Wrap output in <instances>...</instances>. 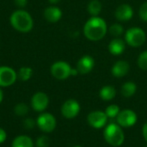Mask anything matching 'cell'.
Here are the masks:
<instances>
[{
  "instance_id": "obj_21",
  "label": "cell",
  "mask_w": 147,
  "mask_h": 147,
  "mask_svg": "<svg viewBox=\"0 0 147 147\" xmlns=\"http://www.w3.org/2000/svg\"><path fill=\"white\" fill-rule=\"evenodd\" d=\"M32 75H33V69L29 67H22L17 73V77L22 81H28L32 77Z\"/></svg>"
},
{
  "instance_id": "obj_27",
  "label": "cell",
  "mask_w": 147,
  "mask_h": 147,
  "mask_svg": "<svg viewBox=\"0 0 147 147\" xmlns=\"http://www.w3.org/2000/svg\"><path fill=\"white\" fill-rule=\"evenodd\" d=\"M139 15L141 20H143L144 22H147V2L144 3L140 6L139 10Z\"/></svg>"
},
{
  "instance_id": "obj_14",
  "label": "cell",
  "mask_w": 147,
  "mask_h": 147,
  "mask_svg": "<svg viewBox=\"0 0 147 147\" xmlns=\"http://www.w3.org/2000/svg\"><path fill=\"white\" fill-rule=\"evenodd\" d=\"M129 70H130V66H129L127 62H126V61H118L112 67L111 72H112V75L115 77L122 78L126 75H127Z\"/></svg>"
},
{
  "instance_id": "obj_24",
  "label": "cell",
  "mask_w": 147,
  "mask_h": 147,
  "mask_svg": "<svg viewBox=\"0 0 147 147\" xmlns=\"http://www.w3.org/2000/svg\"><path fill=\"white\" fill-rule=\"evenodd\" d=\"M119 113H120V107L117 105H110L105 110V113H106L107 117L110 118V119L116 118L117 115L119 114Z\"/></svg>"
},
{
  "instance_id": "obj_23",
  "label": "cell",
  "mask_w": 147,
  "mask_h": 147,
  "mask_svg": "<svg viewBox=\"0 0 147 147\" xmlns=\"http://www.w3.org/2000/svg\"><path fill=\"white\" fill-rule=\"evenodd\" d=\"M109 31L110 35L113 36L114 37H120L123 34L124 29H123L122 25H121L120 23H115L109 27Z\"/></svg>"
},
{
  "instance_id": "obj_16",
  "label": "cell",
  "mask_w": 147,
  "mask_h": 147,
  "mask_svg": "<svg viewBox=\"0 0 147 147\" xmlns=\"http://www.w3.org/2000/svg\"><path fill=\"white\" fill-rule=\"evenodd\" d=\"M125 48H126L125 42L119 37H115L109 44V50L114 55H121L124 52Z\"/></svg>"
},
{
  "instance_id": "obj_33",
  "label": "cell",
  "mask_w": 147,
  "mask_h": 147,
  "mask_svg": "<svg viewBox=\"0 0 147 147\" xmlns=\"http://www.w3.org/2000/svg\"><path fill=\"white\" fill-rule=\"evenodd\" d=\"M48 1H49V3H52V4H56V3H58L60 0H48Z\"/></svg>"
},
{
  "instance_id": "obj_4",
  "label": "cell",
  "mask_w": 147,
  "mask_h": 147,
  "mask_svg": "<svg viewBox=\"0 0 147 147\" xmlns=\"http://www.w3.org/2000/svg\"><path fill=\"white\" fill-rule=\"evenodd\" d=\"M146 36L145 31L139 27H133L127 30L125 40L127 43L132 47H140L146 42Z\"/></svg>"
},
{
  "instance_id": "obj_19",
  "label": "cell",
  "mask_w": 147,
  "mask_h": 147,
  "mask_svg": "<svg viewBox=\"0 0 147 147\" xmlns=\"http://www.w3.org/2000/svg\"><path fill=\"white\" fill-rule=\"evenodd\" d=\"M137 91V86L133 81H127L125 82L121 89V94L125 98H130L132 97Z\"/></svg>"
},
{
  "instance_id": "obj_15",
  "label": "cell",
  "mask_w": 147,
  "mask_h": 147,
  "mask_svg": "<svg viewBox=\"0 0 147 147\" xmlns=\"http://www.w3.org/2000/svg\"><path fill=\"white\" fill-rule=\"evenodd\" d=\"M62 16V11L57 6H49L44 10V17L49 23H57Z\"/></svg>"
},
{
  "instance_id": "obj_18",
  "label": "cell",
  "mask_w": 147,
  "mask_h": 147,
  "mask_svg": "<svg viewBox=\"0 0 147 147\" xmlns=\"http://www.w3.org/2000/svg\"><path fill=\"white\" fill-rule=\"evenodd\" d=\"M99 95L102 100L109 101L113 100L116 95L115 88L112 86H104L99 92Z\"/></svg>"
},
{
  "instance_id": "obj_10",
  "label": "cell",
  "mask_w": 147,
  "mask_h": 147,
  "mask_svg": "<svg viewBox=\"0 0 147 147\" xmlns=\"http://www.w3.org/2000/svg\"><path fill=\"white\" fill-rule=\"evenodd\" d=\"M49 104V98L43 92L35 93L31 98V107L36 112H43Z\"/></svg>"
},
{
  "instance_id": "obj_7",
  "label": "cell",
  "mask_w": 147,
  "mask_h": 147,
  "mask_svg": "<svg viewBox=\"0 0 147 147\" xmlns=\"http://www.w3.org/2000/svg\"><path fill=\"white\" fill-rule=\"evenodd\" d=\"M138 117L135 112L130 109H125L120 111L116 117V121L121 127H131L134 126L137 122Z\"/></svg>"
},
{
  "instance_id": "obj_31",
  "label": "cell",
  "mask_w": 147,
  "mask_h": 147,
  "mask_svg": "<svg viewBox=\"0 0 147 147\" xmlns=\"http://www.w3.org/2000/svg\"><path fill=\"white\" fill-rule=\"evenodd\" d=\"M142 133H143V136H144L145 140L147 142V121L144 124V126H143Z\"/></svg>"
},
{
  "instance_id": "obj_1",
  "label": "cell",
  "mask_w": 147,
  "mask_h": 147,
  "mask_svg": "<svg viewBox=\"0 0 147 147\" xmlns=\"http://www.w3.org/2000/svg\"><path fill=\"white\" fill-rule=\"evenodd\" d=\"M108 31L106 22L99 16L90 17L84 26V34L90 41H99L102 39Z\"/></svg>"
},
{
  "instance_id": "obj_22",
  "label": "cell",
  "mask_w": 147,
  "mask_h": 147,
  "mask_svg": "<svg viewBox=\"0 0 147 147\" xmlns=\"http://www.w3.org/2000/svg\"><path fill=\"white\" fill-rule=\"evenodd\" d=\"M14 112H15L16 115H17V116H20V117L25 116L28 113V107L23 102L18 103L15 106Z\"/></svg>"
},
{
  "instance_id": "obj_20",
  "label": "cell",
  "mask_w": 147,
  "mask_h": 147,
  "mask_svg": "<svg viewBox=\"0 0 147 147\" xmlns=\"http://www.w3.org/2000/svg\"><path fill=\"white\" fill-rule=\"evenodd\" d=\"M102 10V3L99 0H92L88 4V12L92 16H96Z\"/></svg>"
},
{
  "instance_id": "obj_32",
  "label": "cell",
  "mask_w": 147,
  "mask_h": 147,
  "mask_svg": "<svg viewBox=\"0 0 147 147\" xmlns=\"http://www.w3.org/2000/svg\"><path fill=\"white\" fill-rule=\"evenodd\" d=\"M3 90L1 89V87H0V103L3 101Z\"/></svg>"
},
{
  "instance_id": "obj_30",
  "label": "cell",
  "mask_w": 147,
  "mask_h": 147,
  "mask_svg": "<svg viewBox=\"0 0 147 147\" xmlns=\"http://www.w3.org/2000/svg\"><path fill=\"white\" fill-rule=\"evenodd\" d=\"M6 138H7L6 132H5L3 128H1V127H0V144L3 143V142L5 141Z\"/></svg>"
},
{
  "instance_id": "obj_8",
  "label": "cell",
  "mask_w": 147,
  "mask_h": 147,
  "mask_svg": "<svg viewBox=\"0 0 147 147\" xmlns=\"http://www.w3.org/2000/svg\"><path fill=\"white\" fill-rule=\"evenodd\" d=\"M17 79L16 72L7 66L0 67V87L6 88L13 85Z\"/></svg>"
},
{
  "instance_id": "obj_9",
  "label": "cell",
  "mask_w": 147,
  "mask_h": 147,
  "mask_svg": "<svg viewBox=\"0 0 147 147\" xmlns=\"http://www.w3.org/2000/svg\"><path fill=\"white\" fill-rule=\"evenodd\" d=\"M80 112L79 103L73 99L67 100L61 107V113L66 119L75 118Z\"/></svg>"
},
{
  "instance_id": "obj_34",
  "label": "cell",
  "mask_w": 147,
  "mask_h": 147,
  "mask_svg": "<svg viewBox=\"0 0 147 147\" xmlns=\"http://www.w3.org/2000/svg\"><path fill=\"white\" fill-rule=\"evenodd\" d=\"M72 147H82V146H72Z\"/></svg>"
},
{
  "instance_id": "obj_12",
  "label": "cell",
  "mask_w": 147,
  "mask_h": 147,
  "mask_svg": "<svg viewBox=\"0 0 147 147\" xmlns=\"http://www.w3.org/2000/svg\"><path fill=\"white\" fill-rule=\"evenodd\" d=\"M95 65V61L90 55H84L77 63V69L79 74L85 75L92 71Z\"/></svg>"
},
{
  "instance_id": "obj_25",
  "label": "cell",
  "mask_w": 147,
  "mask_h": 147,
  "mask_svg": "<svg viewBox=\"0 0 147 147\" xmlns=\"http://www.w3.org/2000/svg\"><path fill=\"white\" fill-rule=\"evenodd\" d=\"M138 66L142 70H147V50L142 52L138 58Z\"/></svg>"
},
{
  "instance_id": "obj_17",
  "label": "cell",
  "mask_w": 147,
  "mask_h": 147,
  "mask_svg": "<svg viewBox=\"0 0 147 147\" xmlns=\"http://www.w3.org/2000/svg\"><path fill=\"white\" fill-rule=\"evenodd\" d=\"M11 147H34V143L29 137L26 135H21L15 138V139L12 141Z\"/></svg>"
},
{
  "instance_id": "obj_28",
  "label": "cell",
  "mask_w": 147,
  "mask_h": 147,
  "mask_svg": "<svg viewBox=\"0 0 147 147\" xmlns=\"http://www.w3.org/2000/svg\"><path fill=\"white\" fill-rule=\"evenodd\" d=\"M35 124H36V122H35L33 119H31V118H27V119H25L24 121H23V126H24V128L27 129V130H31V129H33V128L34 127Z\"/></svg>"
},
{
  "instance_id": "obj_2",
  "label": "cell",
  "mask_w": 147,
  "mask_h": 147,
  "mask_svg": "<svg viewBox=\"0 0 147 147\" xmlns=\"http://www.w3.org/2000/svg\"><path fill=\"white\" fill-rule=\"evenodd\" d=\"M9 23L16 30L22 33L29 32L34 26V21L31 15L23 10L14 11L9 17Z\"/></svg>"
},
{
  "instance_id": "obj_35",
  "label": "cell",
  "mask_w": 147,
  "mask_h": 147,
  "mask_svg": "<svg viewBox=\"0 0 147 147\" xmlns=\"http://www.w3.org/2000/svg\"><path fill=\"white\" fill-rule=\"evenodd\" d=\"M145 147H147V146H145Z\"/></svg>"
},
{
  "instance_id": "obj_5",
  "label": "cell",
  "mask_w": 147,
  "mask_h": 147,
  "mask_svg": "<svg viewBox=\"0 0 147 147\" xmlns=\"http://www.w3.org/2000/svg\"><path fill=\"white\" fill-rule=\"evenodd\" d=\"M52 75L57 79V80H65L69 76H71V66L63 61H58L54 62L50 68Z\"/></svg>"
},
{
  "instance_id": "obj_13",
  "label": "cell",
  "mask_w": 147,
  "mask_h": 147,
  "mask_svg": "<svg viewBox=\"0 0 147 147\" xmlns=\"http://www.w3.org/2000/svg\"><path fill=\"white\" fill-rule=\"evenodd\" d=\"M115 15V17L118 21L127 22L133 17L134 11H133L132 7L129 4L123 3V4L119 5L116 8Z\"/></svg>"
},
{
  "instance_id": "obj_6",
  "label": "cell",
  "mask_w": 147,
  "mask_h": 147,
  "mask_svg": "<svg viewBox=\"0 0 147 147\" xmlns=\"http://www.w3.org/2000/svg\"><path fill=\"white\" fill-rule=\"evenodd\" d=\"M36 125L42 132L52 133L56 127V119L53 114L44 113L37 118Z\"/></svg>"
},
{
  "instance_id": "obj_3",
  "label": "cell",
  "mask_w": 147,
  "mask_h": 147,
  "mask_svg": "<svg viewBox=\"0 0 147 147\" xmlns=\"http://www.w3.org/2000/svg\"><path fill=\"white\" fill-rule=\"evenodd\" d=\"M103 137L108 144L115 147L121 146L125 140L121 126L115 123H111L106 126L103 132Z\"/></svg>"
},
{
  "instance_id": "obj_26",
  "label": "cell",
  "mask_w": 147,
  "mask_h": 147,
  "mask_svg": "<svg viewBox=\"0 0 147 147\" xmlns=\"http://www.w3.org/2000/svg\"><path fill=\"white\" fill-rule=\"evenodd\" d=\"M35 145L36 147H48L50 145V139L48 137L42 135L37 139Z\"/></svg>"
},
{
  "instance_id": "obj_29",
  "label": "cell",
  "mask_w": 147,
  "mask_h": 147,
  "mask_svg": "<svg viewBox=\"0 0 147 147\" xmlns=\"http://www.w3.org/2000/svg\"><path fill=\"white\" fill-rule=\"evenodd\" d=\"M15 4L19 8H23L27 5L28 0H14Z\"/></svg>"
},
{
  "instance_id": "obj_11",
  "label": "cell",
  "mask_w": 147,
  "mask_h": 147,
  "mask_svg": "<svg viewBox=\"0 0 147 147\" xmlns=\"http://www.w3.org/2000/svg\"><path fill=\"white\" fill-rule=\"evenodd\" d=\"M87 121L90 126L98 129V128L103 127L106 125L108 121V117L105 112L94 111L89 113L87 117Z\"/></svg>"
}]
</instances>
